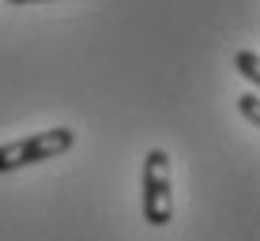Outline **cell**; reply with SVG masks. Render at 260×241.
Returning <instances> with one entry per match:
<instances>
[{
  "label": "cell",
  "mask_w": 260,
  "mask_h": 241,
  "mask_svg": "<svg viewBox=\"0 0 260 241\" xmlns=\"http://www.w3.org/2000/svg\"><path fill=\"white\" fill-rule=\"evenodd\" d=\"M234 68L249 79V83H260V57L253 49H238L234 53Z\"/></svg>",
  "instance_id": "cell-3"
},
{
  "label": "cell",
  "mask_w": 260,
  "mask_h": 241,
  "mask_svg": "<svg viewBox=\"0 0 260 241\" xmlns=\"http://www.w3.org/2000/svg\"><path fill=\"white\" fill-rule=\"evenodd\" d=\"M238 106H241V117H245L249 124H260V102H256V94H241Z\"/></svg>",
  "instance_id": "cell-4"
},
{
  "label": "cell",
  "mask_w": 260,
  "mask_h": 241,
  "mask_svg": "<svg viewBox=\"0 0 260 241\" xmlns=\"http://www.w3.org/2000/svg\"><path fill=\"white\" fill-rule=\"evenodd\" d=\"M8 4H42V0H8Z\"/></svg>",
  "instance_id": "cell-5"
},
{
  "label": "cell",
  "mask_w": 260,
  "mask_h": 241,
  "mask_svg": "<svg viewBox=\"0 0 260 241\" xmlns=\"http://www.w3.org/2000/svg\"><path fill=\"white\" fill-rule=\"evenodd\" d=\"M72 147H76V128H68V124L19 136V140H12V144H0V174H12V169H23V166H38V162H49V158H60V155H68Z\"/></svg>",
  "instance_id": "cell-1"
},
{
  "label": "cell",
  "mask_w": 260,
  "mask_h": 241,
  "mask_svg": "<svg viewBox=\"0 0 260 241\" xmlns=\"http://www.w3.org/2000/svg\"><path fill=\"white\" fill-rule=\"evenodd\" d=\"M140 208H143V219L151 226H166L174 219V174H170V155L162 147H151L147 158H143V169H140Z\"/></svg>",
  "instance_id": "cell-2"
}]
</instances>
